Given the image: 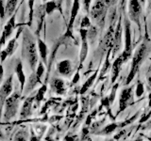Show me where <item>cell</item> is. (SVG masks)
I'll use <instances>...</instances> for the list:
<instances>
[{
  "label": "cell",
  "instance_id": "6da1fadb",
  "mask_svg": "<svg viewBox=\"0 0 151 141\" xmlns=\"http://www.w3.org/2000/svg\"><path fill=\"white\" fill-rule=\"evenodd\" d=\"M22 55L25 58L31 70H34L36 65L38 63V54H37V46L34 41L33 37L28 32H26L23 39V48Z\"/></svg>",
  "mask_w": 151,
  "mask_h": 141
},
{
  "label": "cell",
  "instance_id": "7a4b0ae2",
  "mask_svg": "<svg viewBox=\"0 0 151 141\" xmlns=\"http://www.w3.org/2000/svg\"><path fill=\"white\" fill-rule=\"evenodd\" d=\"M146 53H147V47H146L145 43H142L135 51L133 56H132L129 74L127 75V84H129L133 80L137 72L140 69V66L142 65L145 58L146 56Z\"/></svg>",
  "mask_w": 151,
  "mask_h": 141
},
{
  "label": "cell",
  "instance_id": "3957f363",
  "mask_svg": "<svg viewBox=\"0 0 151 141\" xmlns=\"http://www.w3.org/2000/svg\"><path fill=\"white\" fill-rule=\"evenodd\" d=\"M107 9L108 4L105 2V0H96L89 12L92 20L101 28H103L105 24Z\"/></svg>",
  "mask_w": 151,
  "mask_h": 141
},
{
  "label": "cell",
  "instance_id": "277c9868",
  "mask_svg": "<svg viewBox=\"0 0 151 141\" xmlns=\"http://www.w3.org/2000/svg\"><path fill=\"white\" fill-rule=\"evenodd\" d=\"M124 28H125V48L121 55L123 56L124 62H127V61L130 58V56L132 55L131 26H130V22L129 21V19H125Z\"/></svg>",
  "mask_w": 151,
  "mask_h": 141
},
{
  "label": "cell",
  "instance_id": "5b68a950",
  "mask_svg": "<svg viewBox=\"0 0 151 141\" xmlns=\"http://www.w3.org/2000/svg\"><path fill=\"white\" fill-rule=\"evenodd\" d=\"M143 11V6L139 0H129V17L130 21L135 23L141 30V17Z\"/></svg>",
  "mask_w": 151,
  "mask_h": 141
},
{
  "label": "cell",
  "instance_id": "8992f818",
  "mask_svg": "<svg viewBox=\"0 0 151 141\" xmlns=\"http://www.w3.org/2000/svg\"><path fill=\"white\" fill-rule=\"evenodd\" d=\"M19 103V94L13 93L5 102V120H9L16 114Z\"/></svg>",
  "mask_w": 151,
  "mask_h": 141
},
{
  "label": "cell",
  "instance_id": "52a82bcc",
  "mask_svg": "<svg viewBox=\"0 0 151 141\" xmlns=\"http://www.w3.org/2000/svg\"><path fill=\"white\" fill-rule=\"evenodd\" d=\"M122 19L119 18L117 23V26L114 29V33H113V39H112V43H111V52H112V58H114V56L119 52L121 49L122 45Z\"/></svg>",
  "mask_w": 151,
  "mask_h": 141
},
{
  "label": "cell",
  "instance_id": "ba28073f",
  "mask_svg": "<svg viewBox=\"0 0 151 141\" xmlns=\"http://www.w3.org/2000/svg\"><path fill=\"white\" fill-rule=\"evenodd\" d=\"M80 38H81V49H80V66L86 59L89 50V40H88V30L85 28L79 29Z\"/></svg>",
  "mask_w": 151,
  "mask_h": 141
},
{
  "label": "cell",
  "instance_id": "9c48e42d",
  "mask_svg": "<svg viewBox=\"0 0 151 141\" xmlns=\"http://www.w3.org/2000/svg\"><path fill=\"white\" fill-rule=\"evenodd\" d=\"M12 91V76H9L8 79L5 80L0 88V105H3L4 101L8 97H9Z\"/></svg>",
  "mask_w": 151,
  "mask_h": 141
},
{
  "label": "cell",
  "instance_id": "30bf717a",
  "mask_svg": "<svg viewBox=\"0 0 151 141\" xmlns=\"http://www.w3.org/2000/svg\"><path fill=\"white\" fill-rule=\"evenodd\" d=\"M79 8H80V0H73V5H72V9H71V14H70V20H69L68 28H67L68 35H71V33H72L74 23L79 11Z\"/></svg>",
  "mask_w": 151,
  "mask_h": 141
},
{
  "label": "cell",
  "instance_id": "8fae6325",
  "mask_svg": "<svg viewBox=\"0 0 151 141\" xmlns=\"http://www.w3.org/2000/svg\"><path fill=\"white\" fill-rule=\"evenodd\" d=\"M14 27H15V17L12 16L11 19L9 20V22L7 23V25L5 26L4 30H3V34L1 37V41H0V47H1L8 38L12 35V33L13 32Z\"/></svg>",
  "mask_w": 151,
  "mask_h": 141
},
{
  "label": "cell",
  "instance_id": "7c38bea8",
  "mask_svg": "<svg viewBox=\"0 0 151 141\" xmlns=\"http://www.w3.org/2000/svg\"><path fill=\"white\" fill-rule=\"evenodd\" d=\"M57 69H58V72L61 74L64 75V76H68L71 73H72V63L69 59H64L63 61L58 63L57 65Z\"/></svg>",
  "mask_w": 151,
  "mask_h": 141
},
{
  "label": "cell",
  "instance_id": "4fadbf2b",
  "mask_svg": "<svg viewBox=\"0 0 151 141\" xmlns=\"http://www.w3.org/2000/svg\"><path fill=\"white\" fill-rule=\"evenodd\" d=\"M124 63L125 62H124V60H123L122 55L118 56L115 58L114 62L112 64V68H111V82L112 83L114 82L115 79L118 77V75H119L120 70H121V67Z\"/></svg>",
  "mask_w": 151,
  "mask_h": 141
},
{
  "label": "cell",
  "instance_id": "5bb4252c",
  "mask_svg": "<svg viewBox=\"0 0 151 141\" xmlns=\"http://www.w3.org/2000/svg\"><path fill=\"white\" fill-rule=\"evenodd\" d=\"M37 46H38V51H39V54L42 60L44 61L45 63H46L47 61V54H48V49H47V45L45 41H42L40 38H38L37 41Z\"/></svg>",
  "mask_w": 151,
  "mask_h": 141
},
{
  "label": "cell",
  "instance_id": "9a60e30c",
  "mask_svg": "<svg viewBox=\"0 0 151 141\" xmlns=\"http://www.w3.org/2000/svg\"><path fill=\"white\" fill-rule=\"evenodd\" d=\"M130 100H132V88H126L122 91L121 99H120V106L121 108H124L127 103Z\"/></svg>",
  "mask_w": 151,
  "mask_h": 141
},
{
  "label": "cell",
  "instance_id": "2e32d148",
  "mask_svg": "<svg viewBox=\"0 0 151 141\" xmlns=\"http://www.w3.org/2000/svg\"><path fill=\"white\" fill-rule=\"evenodd\" d=\"M15 72H16L17 77H18L19 82H20L21 87L23 88V87L25 86V84H26V76H25V73H24V70H23V65L21 62H19L17 64L15 68Z\"/></svg>",
  "mask_w": 151,
  "mask_h": 141
},
{
  "label": "cell",
  "instance_id": "e0dca14e",
  "mask_svg": "<svg viewBox=\"0 0 151 141\" xmlns=\"http://www.w3.org/2000/svg\"><path fill=\"white\" fill-rule=\"evenodd\" d=\"M52 88H53L54 91L58 94H63L64 92V84L63 81L60 79H54L52 81Z\"/></svg>",
  "mask_w": 151,
  "mask_h": 141
},
{
  "label": "cell",
  "instance_id": "ac0fdd59",
  "mask_svg": "<svg viewBox=\"0 0 151 141\" xmlns=\"http://www.w3.org/2000/svg\"><path fill=\"white\" fill-rule=\"evenodd\" d=\"M32 102H33V98L29 97L25 101V103H24V105L22 108V114H21L23 118H26L30 114V108H31Z\"/></svg>",
  "mask_w": 151,
  "mask_h": 141
},
{
  "label": "cell",
  "instance_id": "d6986e66",
  "mask_svg": "<svg viewBox=\"0 0 151 141\" xmlns=\"http://www.w3.org/2000/svg\"><path fill=\"white\" fill-rule=\"evenodd\" d=\"M17 5V0H8L7 4L5 8H6V15L7 16H11L13 13V11H15Z\"/></svg>",
  "mask_w": 151,
  "mask_h": 141
},
{
  "label": "cell",
  "instance_id": "ffe728a7",
  "mask_svg": "<svg viewBox=\"0 0 151 141\" xmlns=\"http://www.w3.org/2000/svg\"><path fill=\"white\" fill-rule=\"evenodd\" d=\"M57 9V4L54 0H51V1H47L45 2V13L47 15H49L52 12H53L55 9Z\"/></svg>",
  "mask_w": 151,
  "mask_h": 141
},
{
  "label": "cell",
  "instance_id": "44dd1931",
  "mask_svg": "<svg viewBox=\"0 0 151 141\" xmlns=\"http://www.w3.org/2000/svg\"><path fill=\"white\" fill-rule=\"evenodd\" d=\"M16 48V38H14V39L11 40L9 41V43L6 47V51L7 53L9 54V56H11L13 54L14 52V49Z\"/></svg>",
  "mask_w": 151,
  "mask_h": 141
},
{
  "label": "cell",
  "instance_id": "7402d4cb",
  "mask_svg": "<svg viewBox=\"0 0 151 141\" xmlns=\"http://www.w3.org/2000/svg\"><path fill=\"white\" fill-rule=\"evenodd\" d=\"M80 26L81 28H85V29H87V28L91 27L92 25H91V20H90V17L89 16H84L81 20V23H80Z\"/></svg>",
  "mask_w": 151,
  "mask_h": 141
},
{
  "label": "cell",
  "instance_id": "603a6c76",
  "mask_svg": "<svg viewBox=\"0 0 151 141\" xmlns=\"http://www.w3.org/2000/svg\"><path fill=\"white\" fill-rule=\"evenodd\" d=\"M96 73H94L93 76H91L90 77L87 81H86V83L84 84V86H83V88H82V92H84V91H86L87 89L90 88V86L93 84V80L96 79Z\"/></svg>",
  "mask_w": 151,
  "mask_h": 141
},
{
  "label": "cell",
  "instance_id": "cb8c5ba5",
  "mask_svg": "<svg viewBox=\"0 0 151 141\" xmlns=\"http://www.w3.org/2000/svg\"><path fill=\"white\" fill-rule=\"evenodd\" d=\"M45 90H46V87L45 86H42L39 90H38V93L36 95V100L38 102H40L42 100V98H44V94L45 93Z\"/></svg>",
  "mask_w": 151,
  "mask_h": 141
},
{
  "label": "cell",
  "instance_id": "d4e9b609",
  "mask_svg": "<svg viewBox=\"0 0 151 141\" xmlns=\"http://www.w3.org/2000/svg\"><path fill=\"white\" fill-rule=\"evenodd\" d=\"M45 72V67H44V64L42 62H39L38 63V67H37V70H36V75L38 76V78H41L42 76V73Z\"/></svg>",
  "mask_w": 151,
  "mask_h": 141
},
{
  "label": "cell",
  "instance_id": "484cf974",
  "mask_svg": "<svg viewBox=\"0 0 151 141\" xmlns=\"http://www.w3.org/2000/svg\"><path fill=\"white\" fill-rule=\"evenodd\" d=\"M82 6L84 11H86L87 13L90 12V9H91V4H92V0H81Z\"/></svg>",
  "mask_w": 151,
  "mask_h": 141
},
{
  "label": "cell",
  "instance_id": "4316f807",
  "mask_svg": "<svg viewBox=\"0 0 151 141\" xmlns=\"http://www.w3.org/2000/svg\"><path fill=\"white\" fill-rule=\"evenodd\" d=\"M144 93V86L141 82H138V85H137V88H136V95L140 97L142 94Z\"/></svg>",
  "mask_w": 151,
  "mask_h": 141
},
{
  "label": "cell",
  "instance_id": "83f0119b",
  "mask_svg": "<svg viewBox=\"0 0 151 141\" xmlns=\"http://www.w3.org/2000/svg\"><path fill=\"white\" fill-rule=\"evenodd\" d=\"M5 15H6V8L4 7L3 0H0V18L4 19Z\"/></svg>",
  "mask_w": 151,
  "mask_h": 141
},
{
  "label": "cell",
  "instance_id": "f1b7e54d",
  "mask_svg": "<svg viewBox=\"0 0 151 141\" xmlns=\"http://www.w3.org/2000/svg\"><path fill=\"white\" fill-rule=\"evenodd\" d=\"M34 1L35 0H28V7H29L30 12H29V19L31 21L32 19V14H33V6H34Z\"/></svg>",
  "mask_w": 151,
  "mask_h": 141
},
{
  "label": "cell",
  "instance_id": "f546056e",
  "mask_svg": "<svg viewBox=\"0 0 151 141\" xmlns=\"http://www.w3.org/2000/svg\"><path fill=\"white\" fill-rule=\"evenodd\" d=\"M9 56V54L7 53L6 50L2 51L1 53H0V58H1V61L3 62V61H5V59H6V58H8Z\"/></svg>",
  "mask_w": 151,
  "mask_h": 141
},
{
  "label": "cell",
  "instance_id": "4dcf8cb0",
  "mask_svg": "<svg viewBox=\"0 0 151 141\" xmlns=\"http://www.w3.org/2000/svg\"><path fill=\"white\" fill-rule=\"evenodd\" d=\"M146 79H147V83L151 87V67L149 68L148 72H147V76H146Z\"/></svg>",
  "mask_w": 151,
  "mask_h": 141
},
{
  "label": "cell",
  "instance_id": "1f68e13d",
  "mask_svg": "<svg viewBox=\"0 0 151 141\" xmlns=\"http://www.w3.org/2000/svg\"><path fill=\"white\" fill-rule=\"evenodd\" d=\"M3 75H4V70H3V67H2V66L0 65V84H1V82H2Z\"/></svg>",
  "mask_w": 151,
  "mask_h": 141
},
{
  "label": "cell",
  "instance_id": "d6a6232c",
  "mask_svg": "<svg viewBox=\"0 0 151 141\" xmlns=\"http://www.w3.org/2000/svg\"><path fill=\"white\" fill-rule=\"evenodd\" d=\"M15 141H26V140H25V138H23V136L18 135L16 137H15Z\"/></svg>",
  "mask_w": 151,
  "mask_h": 141
},
{
  "label": "cell",
  "instance_id": "836d02e7",
  "mask_svg": "<svg viewBox=\"0 0 151 141\" xmlns=\"http://www.w3.org/2000/svg\"><path fill=\"white\" fill-rule=\"evenodd\" d=\"M139 1L141 2V4H142V6H144V5L145 4V0H139Z\"/></svg>",
  "mask_w": 151,
  "mask_h": 141
},
{
  "label": "cell",
  "instance_id": "e575fe53",
  "mask_svg": "<svg viewBox=\"0 0 151 141\" xmlns=\"http://www.w3.org/2000/svg\"><path fill=\"white\" fill-rule=\"evenodd\" d=\"M111 0H105V2L109 5V4H110L111 3Z\"/></svg>",
  "mask_w": 151,
  "mask_h": 141
},
{
  "label": "cell",
  "instance_id": "d590c367",
  "mask_svg": "<svg viewBox=\"0 0 151 141\" xmlns=\"http://www.w3.org/2000/svg\"><path fill=\"white\" fill-rule=\"evenodd\" d=\"M149 100H150V105H151V94H150V96H149Z\"/></svg>",
  "mask_w": 151,
  "mask_h": 141
},
{
  "label": "cell",
  "instance_id": "8d00e7d4",
  "mask_svg": "<svg viewBox=\"0 0 151 141\" xmlns=\"http://www.w3.org/2000/svg\"><path fill=\"white\" fill-rule=\"evenodd\" d=\"M44 1H45V2H47V1H48V0H44Z\"/></svg>",
  "mask_w": 151,
  "mask_h": 141
},
{
  "label": "cell",
  "instance_id": "74e56055",
  "mask_svg": "<svg viewBox=\"0 0 151 141\" xmlns=\"http://www.w3.org/2000/svg\"><path fill=\"white\" fill-rule=\"evenodd\" d=\"M67 1H68V4H69V0H67Z\"/></svg>",
  "mask_w": 151,
  "mask_h": 141
}]
</instances>
